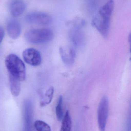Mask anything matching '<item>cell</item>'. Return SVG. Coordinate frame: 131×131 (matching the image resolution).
Listing matches in <instances>:
<instances>
[{
  "mask_svg": "<svg viewBox=\"0 0 131 131\" xmlns=\"http://www.w3.org/2000/svg\"><path fill=\"white\" fill-rule=\"evenodd\" d=\"M62 103H63V97L62 96H60L58 99V104L55 108L56 117L58 121L62 120L64 117V112L62 108Z\"/></svg>",
  "mask_w": 131,
  "mask_h": 131,
  "instance_id": "cell-14",
  "label": "cell"
},
{
  "mask_svg": "<svg viewBox=\"0 0 131 131\" xmlns=\"http://www.w3.org/2000/svg\"><path fill=\"white\" fill-rule=\"evenodd\" d=\"M114 7V0H109L99 8L92 20V26L105 38L107 37L109 34Z\"/></svg>",
  "mask_w": 131,
  "mask_h": 131,
  "instance_id": "cell-1",
  "label": "cell"
},
{
  "mask_svg": "<svg viewBox=\"0 0 131 131\" xmlns=\"http://www.w3.org/2000/svg\"><path fill=\"white\" fill-rule=\"evenodd\" d=\"M59 51L63 62L68 66L73 65L75 57L74 50L69 47H63L60 48Z\"/></svg>",
  "mask_w": 131,
  "mask_h": 131,
  "instance_id": "cell-9",
  "label": "cell"
},
{
  "mask_svg": "<svg viewBox=\"0 0 131 131\" xmlns=\"http://www.w3.org/2000/svg\"><path fill=\"white\" fill-rule=\"evenodd\" d=\"M68 31L69 38L75 46H79L83 43L84 34L82 29L85 25V21L80 18H76L70 23Z\"/></svg>",
  "mask_w": 131,
  "mask_h": 131,
  "instance_id": "cell-4",
  "label": "cell"
},
{
  "mask_svg": "<svg viewBox=\"0 0 131 131\" xmlns=\"http://www.w3.org/2000/svg\"><path fill=\"white\" fill-rule=\"evenodd\" d=\"M109 111L108 99L106 96H103L99 102L97 110L98 124L100 131H105Z\"/></svg>",
  "mask_w": 131,
  "mask_h": 131,
  "instance_id": "cell-5",
  "label": "cell"
},
{
  "mask_svg": "<svg viewBox=\"0 0 131 131\" xmlns=\"http://www.w3.org/2000/svg\"><path fill=\"white\" fill-rule=\"evenodd\" d=\"M5 66L8 74L12 77L24 81L26 78L25 66L21 60L15 54H11L6 57Z\"/></svg>",
  "mask_w": 131,
  "mask_h": 131,
  "instance_id": "cell-2",
  "label": "cell"
},
{
  "mask_svg": "<svg viewBox=\"0 0 131 131\" xmlns=\"http://www.w3.org/2000/svg\"><path fill=\"white\" fill-rule=\"evenodd\" d=\"M34 126L37 131H51V127L47 123L41 121H37L35 122Z\"/></svg>",
  "mask_w": 131,
  "mask_h": 131,
  "instance_id": "cell-15",
  "label": "cell"
},
{
  "mask_svg": "<svg viewBox=\"0 0 131 131\" xmlns=\"http://www.w3.org/2000/svg\"><path fill=\"white\" fill-rule=\"evenodd\" d=\"M9 81L11 92L13 96L17 97L21 92V81L10 75H9Z\"/></svg>",
  "mask_w": 131,
  "mask_h": 131,
  "instance_id": "cell-12",
  "label": "cell"
},
{
  "mask_svg": "<svg viewBox=\"0 0 131 131\" xmlns=\"http://www.w3.org/2000/svg\"><path fill=\"white\" fill-rule=\"evenodd\" d=\"M54 37L53 31L48 28L31 29L25 34L26 40L33 44L47 43L51 41Z\"/></svg>",
  "mask_w": 131,
  "mask_h": 131,
  "instance_id": "cell-3",
  "label": "cell"
},
{
  "mask_svg": "<svg viewBox=\"0 0 131 131\" xmlns=\"http://www.w3.org/2000/svg\"><path fill=\"white\" fill-rule=\"evenodd\" d=\"M7 30L8 34L11 38L17 39L20 36L21 32V23L17 19H11L7 24Z\"/></svg>",
  "mask_w": 131,
  "mask_h": 131,
  "instance_id": "cell-8",
  "label": "cell"
},
{
  "mask_svg": "<svg viewBox=\"0 0 131 131\" xmlns=\"http://www.w3.org/2000/svg\"><path fill=\"white\" fill-rule=\"evenodd\" d=\"M26 9V5L22 1L17 0L13 1L10 6V12L14 17H20Z\"/></svg>",
  "mask_w": 131,
  "mask_h": 131,
  "instance_id": "cell-10",
  "label": "cell"
},
{
  "mask_svg": "<svg viewBox=\"0 0 131 131\" xmlns=\"http://www.w3.org/2000/svg\"><path fill=\"white\" fill-rule=\"evenodd\" d=\"M26 22L31 24L46 25L49 24L52 21L51 16L42 12H32L28 13L25 17Z\"/></svg>",
  "mask_w": 131,
  "mask_h": 131,
  "instance_id": "cell-6",
  "label": "cell"
},
{
  "mask_svg": "<svg viewBox=\"0 0 131 131\" xmlns=\"http://www.w3.org/2000/svg\"><path fill=\"white\" fill-rule=\"evenodd\" d=\"M72 125L71 117L69 111H67L62 118L60 131H71Z\"/></svg>",
  "mask_w": 131,
  "mask_h": 131,
  "instance_id": "cell-13",
  "label": "cell"
},
{
  "mask_svg": "<svg viewBox=\"0 0 131 131\" xmlns=\"http://www.w3.org/2000/svg\"><path fill=\"white\" fill-rule=\"evenodd\" d=\"M22 56L24 61L29 65L38 66L41 64L42 58L41 53L35 48H29L25 50Z\"/></svg>",
  "mask_w": 131,
  "mask_h": 131,
  "instance_id": "cell-7",
  "label": "cell"
},
{
  "mask_svg": "<svg viewBox=\"0 0 131 131\" xmlns=\"http://www.w3.org/2000/svg\"><path fill=\"white\" fill-rule=\"evenodd\" d=\"M4 31L2 27H0V44L3 40L4 36Z\"/></svg>",
  "mask_w": 131,
  "mask_h": 131,
  "instance_id": "cell-16",
  "label": "cell"
},
{
  "mask_svg": "<svg viewBox=\"0 0 131 131\" xmlns=\"http://www.w3.org/2000/svg\"><path fill=\"white\" fill-rule=\"evenodd\" d=\"M54 92V87L49 88L44 94L42 92H39L40 97V105L41 107H44L49 104L52 101Z\"/></svg>",
  "mask_w": 131,
  "mask_h": 131,
  "instance_id": "cell-11",
  "label": "cell"
}]
</instances>
